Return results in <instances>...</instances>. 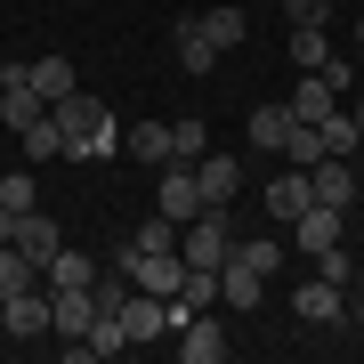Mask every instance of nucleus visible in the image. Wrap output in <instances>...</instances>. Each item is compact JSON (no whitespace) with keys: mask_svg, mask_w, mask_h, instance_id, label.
Segmentation results:
<instances>
[{"mask_svg":"<svg viewBox=\"0 0 364 364\" xmlns=\"http://www.w3.org/2000/svg\"><path fill=\"white\" fill-rule=\"evenodd\" d=\"M227 267H251V275H284V243H275V235H243V243L227 251Z\"/></svg>","mask_w":364,"mask_h":364,"instance_id":"nucleus-18","label":"nucleus"},{"mask_svg":"<svg viewBox=\"0 0 364 364\" xmlns=\"http://www.w3.org/2000/svg\"><path fill=\"white\" fill-rule=\"evenodd\" d=\"M316 130H324V154H356V146H364L356 114H332V122H316Z\"/></svg>","mask_w":364,"mask_h":364,"instance_id":"nucleus-30","label":"nucleus"},{"mask_svg":"<svg viewBox=\"0 0 364 364\" xmlns=\"http://www.w3.org/2000/svg\"><path fill=\"white\" fill-rule=\"evenodd\" d=\"M33 284H41V267L16 243H0V299H16V291H33Z\"/></svg>","mask_w":364,"mask_h":364,"instance_id":"nucleus-26","label":"nucleus"},{"mask_svg":"<svg viewBox=\"0 0 364 364\" xmlns=\"http://www.w3.org/2000/svg\"><path fill=\"white\" fill-rule=\"evenodd\" d=\"M122 332H130V348H138V340H162V332H170V299L130 291V308H122Z\"/></svg>","mask_w":364,"mask_h":364,"instance_id":"nucleus-13","label":"nucleus"},{"mask_svg":"<svg viewBox=\"0 0 364 364\" xmlns=\"http://www.w3.org/2000/svg\"><path fill=\"white\" fill-rule=\"evenodd\" d=\"M291 316H299V324H340V316H348V284H332V275H308V284L291 291Z\"/></svg>","mask_w":364,"mask_h":364,"instance_id":"nucleus-7","label":"nucleus"},{"mask_svg":"<svg viewBox=\"0 0 364 364\" xmlns=\"http://www.w3.org/2000/svg\"><path fill=\"white\" fill-rule=\"evenodd\" d=\"M308 203H316V178H308V170H284V178L267 186V219H284V227H291Z\"/></svg>","mask_w":364,"mask_h":364,"instance_id":"nucleus-15","label":"nucleus"},{"mask_svg":"<svg viewBox=\"0 0 364 364\" xmlns=\"http://www.w3.org/2000/svg\"><path fill=\"white\" fill-rule=\"evenodd\" d=\"M227 356V324H219V316H195V324H178V364H219Z\"/></svg>","mask_w":364,"mask_h":364,"instance_id":"nucleus-10","label":"nucleus"},{"mask_svg":"<svg viewBox=\"0 0 364 364\" xmlns=\"http://www.w3.org/2000/svg\"><path fill=\"white\" fill-rule=\"evenodd\" d=\"M324 57H332V33H324V25H291V65H299V73H316Z\"/></svg>","mask_w":364,"mask_h":364,"instance_id":"nucleus-25","label":"nucleus"},{"mask_svg":"<svg viewBox=\"0 0 364 364\" xmlns=\"http://www.w3.org/2000/svg\"><path fill=\"white\" fill-rule=\"evenodd\" d=\"M316 275H332V284H356V267H348V251H324V259H316Z\"/></svg>","mask_w":364,"mask_h":364,"instance_id":"nucleus-34","label":"nucleus"},{"mask_svg":"<svg viewBox=\"0 0 364 364\" xmlns=\"http://www.w3.org/2000/svg\"><path fill=\"white\" fill-rule=\"evenodd\" d=\"M356 9H364V0H356Z\"/></svg>","mask_w":364,"mask_h":364,"instance_id":"nucleus-39","label":"nucleus"},{"mask_svg":"<svg viewBox=\"0 0 364 364\" xmlns=\"http://www.w3.org/2000/svg\"><path fill=\"white\" fill-rule=\"evenodd\" d=\"M41 114H49V97L25 81V65H9V73H0V122H9V130H33Z\"/></svg>","mask_w":364,"mask_h":364,"instance_id":"nucleus-8","label":"nucleus"},{"mask_svg":"<svg viewBox=\"0 0 364 364\" xmlns=\"http://www.w3.org/2000/svg\"><path fill=\"white\" fill-rule=\"evenodd\" d=\"M308 178H316V203H332V210H348V203H356V162H348V154H324Z\"/></svg>","mask_w":364,"mask_h":364,"instance_id":"nucleus-12","label":"nucleus"},{"mask_svg":"<svg viewBox=\"0 0 364 364\" xmlns=\"http://www.w3.org/2000/svg\"><path fill=\"white\" fill-rule=\"evenodd\" d=\"M284 16H291V25H324L332 0H284Z\"/></svg>","mask_w":364,"mask_h":364,"instance_id":"nucleus-33","label":"nucleus"},{"mask_svg":"<svg viewBox=\"0 0 364 364\" xmlns=\"http://www.w3.org/2000/svg\"><path fill=\"white\" fill-rule=\"evenodd\" d=\"M259 299H267V275H251V267H219V308L251 316Z\"/></svg>","mask_w":364,"mask_h":364,"instance_id":"nucleus-17","label":"nucleus"},{"mask_svg":"<svg viewBox=\"0 0 364 364\" xmlns=\"http://www.w3.org/2000/svg\"><path fill=\"white\" fill-rule=\"evenodd\" d=\"M97 284V259H90V251H57V259H49V291H90Z\"/></svg>","mask_w":364,"mask_h":364,"instance_id":"nucleus-20","label":"nucleus"},{"mask_svg":"<svg viewBox=\"0 0 364 364\" xmlns=\"http://www.w3.org/2000/svg\"><path fill=\"white\" fill-rule=\"evenodd\" d=\"M170 57H178V73H195V81L219 65V41H210L203 16H170Z\"/></svg>","mask_w":364,"mask_h":364,"instance_id":"nucleus-6","label":"nucleus"},{"mask_svg":"<svg viewBox=\"0 0 364 364\" xmlns=\"http://www.w3.org/2000/svg\"><path fill=\"white\" fill-rule=\"evenodd\" d=\"M178 235H186V227H178V219H162V210H154V219H146V227L130 235V243H138V251H178Z\"/></svg>","mask_w":364,"mask_h":364,"instance_id":"nucleus-31","label":"nucleus"},{"mask_svg":"<svg viewBox=\"0 0 364 364\" xmlns=\"http://www.w3.org/2000/svg\"><path fill=\"white\" fill-rule=\"evenodd\" d=\"M49 114H57V130H65V154H73V162H114V154H122V122L105 114V97L73 90V97H57Z\"/></svg>","mask_w":364,"mask_h":364,"instance_id":"nucleus-1","label":"nucleus"},{"mask_svg":"<svg viewBox=\"0 0 364 364\" xmlns=\"http://www.w3.org/2000/svg\"><path fill=\"white\" fill-rule=\"evenodd\" d=\"M25 81H33V90L49 97V105L81 90V73H73V57H41V65H25Z\"/></svg>","mask_w":364,"mask_h":364,"instance_id":"nucleus-19","label":"nucleus"},{"mask_svg":"<svg viewBox=\"0 0 364 364\" xmlns=\"http://www.w3.org/2000/svg\"><path fill=\"white\" fill-rule=\"evenodd\" d=\"M0 332H9V340H49L57 332V299L49 291H16V299H0Z\"/></svg>","mask_w":364,"mask_h":364,"instance_id":"nucleus-3","label":"nucleus"},{"mask_svg":"<svg viewBox=\"0 0 364 364\" xmlns=\"http://www.w3.org/2000/svg\"><path fill=\"white\" fill-rule=\"evenodd\" d=\"M251 146L284 154V146H291V105H259V114H251Z\"/></svg>","mask_w":364,"mask_h":364,"instance_id":"nucleus-23","label":"nucleus"},{"mask_svg":"<svg viewBox=\"0 0 364 364\" xmlns=\"http://www.w3.org/2000/svg\"><path fill=\"white\" fill-rule=\"evenodd\" d=\"M178 251H186V267H227V251H235V227H227V210H203V219H186Z\"/></svg>","mask_w":364,"mask_h":364,"instance_id":"nucleus-4","label":"nucleus"},{"mask_svg":"<svg viewBox=\"0 0 364 364\" xmlns=\"http://www.w3.org/2000/svg\"><path fill=\"white\" fill-rule=\"evenodd\" d=\"M348 316H356V324H364V291H356V299H348Z\"/></svg>","mask_w":364,"mask_h":364,"instance_id":"nucleus-36","label":"nucleus"},{"mask_svg":"<svg viewBox=\"0 0 364 364\" xmlns=\"http://www.w3.org/2000/svg\"><path fill=\"white\" fill-rule=\"evenodd\" d=\"M203 154H210V130H203V122L195 114L170 122V162H203Z\"/></svg>","mask_w":364,"mask_h":364,"instance_id":"nucleus-28","label":"nucleus"},{"mask_svg":"<svg viewBox=\"0 0 364 364\" xmlns=\"http://www.w3.org/2000/svg\"><path fill=\"white\" fill-rule=\"evenodd\" d=\"M340 114V90L324 73H299V90H291V122H332Z\"/></svg>","mask_w":364,"mask_h":364,"instance_id":"nucleus-16","label":"nucleus"},{"mask_svg":"<svg viewBox=\"0 0 364 364\" xmlns=\"http://www.w3.org/2000/svg\"><path fill=\"white\" fill-rule=\"evenodd\" d=\"M348 114H356V130H364V97H356V105H348Z\"/></svg>","mask_w":364,"mask_h":364,"instance_id":"nucleus-38","label":"nucleus"},{"mask_svg":"<svg viewBox=\"0 0 364 364\" xmlns=\"http://www.w3.org/2000/svg\"><path fill=\"white\" fill-rule=\"evenodd\" d=\"M16 251H25L41 275H49V259L65 251V235H57V219H49V210H25V219H16Z\"/></svg>","mask_w":364,"mask_h":364,"instance_id":"nucleus-11","label":"nucleus"},{"mask_svg":"<svg viewBox=\"0 0 364 364\" xmlns=\"http://www.w3.org/2000/svg\"><path fill=\"white\" fill-rule=\"evenodd\" d=\"M16 138H25V162L41 170V162H57V154H65V130H57V114H41L33 122V130H16Z\"/></svg>","mask_w":364,"mask_h":364,"instance_id":"nucleus-24","label":"nucleus"},{"mask_svg":"<svg viewBox=\"0 0 364 364\" xmlns=\"http://www.w3.org/2000/svg\"><path fill=\"white\" fill-rule=\"evenodd\" d=\"M291 235H299V259H324V251H340V210L332 203H308L291 219Z\"/></svg>","mask_w":364,"mask_h":364,"instance_id":"nucleus-9","label":"nucleus"},{"mask_svg":"<svg viewBox=\"0 0 364 364\" xmlns=\"http://www.w3.org/2000/svg\"><path fill=\"white\" fill-rule=\"evenodd\" d=\"M122 154H130V162H170V122H138V130H122Z\"/></svg>","mask_w":364,"mask_h":364,"instance_id":"nucleus-21","label":"nucleus"},{"mask_svg":"<svg viewBox=\"0 0 364 364\" xmlns=\"http://www.w3.org/2000/svg\"><path fill=\"white\" fill-rule=\"evenodd\" d=\"M154 210H162V219H178V227L210 210V203H203V178H195V162H162V195H154Z\"/></svg>","mask_w":364,"mask_h":364,"instance_id":"nucleus-5","label":"nucleus"},{"mask_svg":"<svg viewBox=\"0 0 364 364\" xmlns=\"http://www.w3.org/2000/svg\"><path fill=\"white\" fill-rule=\"evenodd\" d=\"M356 57H364V9H356Z\"/></svg>","mask_w":364,"mask_h":364,"instance_id":"nucleus-37","label":"nucleus"},{"mask_svg":"<svg viewBox=\"0 0 364 364\" xmlns=\"http://www.w3.org/2000/svg\"><path fill=\"white\" fill-rule=\"evenodd\" d=\"M122 275H130L138 291H154V299H170L186 284V251H138V243H122V259H114Z\"/></svg>","mask_w":364,"mask_h":364,"instance_id":"nucleus-2","label":"nucleus"},{"mask_svg":"<svg viewBox=\"0 0 364 364\" xmlns=\"http://www.w3.org/2000/svg\"><path fill=\"white\" fill-rule=\"evenodd\" d=\"M90 291H97V316H122V308H130V291H138V284H130L122 267H114V275L97 267V284H90Z\"/></svg>","mask_w":364,"mask_h":364,"instance_id":"nucleus-29","label":"nucleus"},{"mask_svg":"<svg viewBox=\"0 0 364 364\" xmlns=\"http://www.w3.org/2000/svg\"><path fill=\"white\" fill-rule=\"evenodd\" d=\"M0 203H9V210H41V186H33V170H9V178H0Z\"/></svg>","mask_w":364,"mask_h":364,"instance_id":"nucleus-32","label":"nucleus"},{"mask_svg":"<svg viewBox=\"0 0 364 364\" xmlns=\"http://www.w3.org/2000/svg\"><path fill=\"white\" fill-rule=\"evenodd\" d=\"M49 299H57V332H65V340H81L97 324V291H49Z\"/></svg>","mask_w":364,"mask_h":364,"instance_id":"nucleus-22","label":"nucleus"},{"mask_svg":"<svg viewBox=\"0 0 364 364\" xmlns=\"http://www.w3.org/2000/svg\"><path fill=\"white\" fill-rule=\"evenodd\" d=\"M203 25H210V41H219V57L251 41V16H243V9H203Z\"/></svg>","mask_w":364,"mask_h":364,"instance_id":"nucleus-27","label":"nucleus"},{"mask_svg":"<svg viewBox=\"0 0 364 364\" xmlns=\"http://www.w3.org/2000/svg\"><path fill=\"white\" fill-rule=\"evenodd\" d=\"M195 178H203V203H210V210H227V203H235V186H243V162H235V154H203V162H195Z\"/></svg>","mask_w":364,"mask_h":364,"instance_id":"nucleus-14","label":"nucleus"},{"mask_svg":"<svg viewBox=\"0 0 364 364\" xmlns=\"http://www.w3.org/2000/svg\"><path fill=\"white\" fill-rule=\"evenodd\" d=\"M16 219H25V210H9V203H0V243H16Z\"/></svg>","mask_w":364,"mask_h":364,"instance_id":"nucleus-35","label":"nucleus"}]
</instances>
